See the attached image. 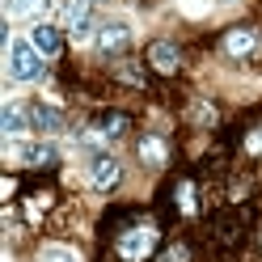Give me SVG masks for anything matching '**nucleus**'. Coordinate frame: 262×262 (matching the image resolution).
Masks as SVG:
<instances>
[{
	"label": "nucleus",
	"mask_w": 262,
	"mask_h": 262,
	"mask_svg": "<svg viewBox=\"0 0 262 262\" xmlns=\"http://www.w3.org/2000/svg\"><path fill=\"white\" fill-rule=\"evenodd\" d=\"M9 76L13 80H38L42 76V51L30 38H13L9 42Z\"/></svg>",
	"instance_id": "nucleus-1"
},
{
	"label": "nucleus",
	"mask_w": 262,
	"mask_h": 262,
	"mask_svg": "<svg viewBox=\"0 0 262 262\" xmlns=\"http://www.w3.org/2000/svg\"><path fill=\"white\" fill-rule=\"evenodd\" d=\"M152 241H157V233H152L148 224H144V228H127V233L119 237V254H123L127 262H140V258H148Z\"/></svg>",
	"instance_id": "nucleus-2"
},
{
	"label": "nucleus",
	"mask_w": 262,
	"mask_h": 262,
	"mask_svg": "<svg viewBox=\"0 0 262 262\" xmlns=\"http://www.w3.org/2000/svg\"><path fill=\"white\" fill-rule=\"evenodd\" d=\"M9 161H26V165H34V169H47V165L59 161V152L51 144H9Z\"/></svg>",
	"instance_id": "nucleus-3"
},
{
	"label": "nucleus",
	"mask_w": 262,
	"mask_h": 262,
	"mask_svg": "<svg viewBox=\"0 0 262 262\" xmlns=\"http://www.w3.org/2000/svg\"><path fill=\"white\" fill-rule=\"evenodd\" d=\"M119 178H123V169H119V161H114V157H93L89 161L93 190H114V186H119Z\"/></svg>",
	"instance_id": "nucleus-4"
},
{
	"label": "nucleus",
	"mask_w": 262,
	"mask_h": 262,
	"mask_svg": "<svg viewBox=\"0 0 262 262\" xmlns=\"http://www.w3.org/2000/svg\"><path fill=\"white\" fill-rule=\"evenodd\" d=\"M131 42V26L127 21H119V17H114V21H106L102 30H97V51H123V47Z\"/></svg>",
	"instance_id": "nucleus-5"
},
{
	"label": "nucleus",
	"mask_w": 262,
	"mask_h": 262,
	"mask_svg": "<svg viewBox=\"0 0 262 262\" xmlns=\"http://www.w3.org/2000/svg\"><path fill=\"white\" fill-rule=\"evenodd\" d=\"M63 21H68L72 38H89V0H63Z\"/></svg>",
	"instance_id": "nucleus-6"
},
{
	"label": "nucleus",
	"mask_w": 262,
	"mask_h": 262,
	"mask_svg": "<svg viewBox=\"0 0 262 262\" xmlns=\"http://www.w3.org/2000/svg\"><path fill=\"white\" fill-rule=\"evenodd\" d=\"M0 127H5V136H9V140H17V136H26V131L34 127V123H30L26 114H21V106L5 102V110H0Z\"/></svg>",
	"instance_id": "nucleus-7"
},
{
	"label": "nucleus",
	"mask_w": 262,
	"mask_h": 262,
	"mask_svg": "<svg viewBox=\"0 0 262 262\" xmlns=\"http://www.w3.org/2000/svg\"><path fill=\"white\" fill-rule=\"evenodd\" d=\"M127 127H131V119H127V114L123 110H106L102 114V119H97V136H102V140H119V136H127Z\"/></svg>",
	"instance_id": "nucleus-8"
},
{
	"label": "nucleus",
	"mask_w": 262,
	"mask_h": 262,
	"mask_svg": "<svg viewBox=\"0 0 262 262\" xmlns=\"http://www.w3.org/2000/svg\"><path fill=\"white\" fill-rule=\"evenodd\" d=\"M30 42H34V47H38L42 55H55L59 47H63V38H59V30H55L51 21H38L34 30H30Z\"/></svg>",
	"instance_id": "nucleus-9"
},
{
	"label": "nucleus",
	"mask_w": 262,
	"mask_h": 262,
	"mask_svg": "<svg viewBox=\"0 0 262 262\" xmlns=\"http://www.w3.org/2000/svg\"><path fill=\"white\" fill-rule=\"evenodd\" d=\"M148 63H152L157 72H178V47L165 42V38L152 42V47H148Z\"/></svg>",
	"instance_id": "nucleus-10"
},
{
	"label": "nucleus",
	"mask_w": 262,
	"mask_h": 262,
	"mask_svg": "<svg viewBox=\"0 0 262 262\" xmlns=\"http://www.w3.org/2000/svg\"><path fill=\"white\" fill-rule=\"evenodd\" d=\"M254 47H258L254 30H228V38H224V51L228 55H250Z\"/></svg>",
	"instance_id": "nucleus-11"
},
{
	"label": "nucleus",
	"mask_w": 262,
	"mask_h": 262,
	"mask_svg": "<svg viewBox=\"0 0 262 262\" xmlns=\"http://www.w3.org/2000/svg\"><path fill=\"white\" fill-rule=\"evenodd\" d=\"M30 123H34L38 131H59L63 127V114L51 110V106H30Z\"/></svg>",
	"instance_id": "nucleus-12"
},
{
	"label": "nucleus",
	"mask_w": 262,
	"mask_h": 262,
	"mask_svg": "<svg viewBox=\"0 0 262 262\" xmlns=\"http://www.w3.org/2000/svg\"><path fill=\"white\" fill-rule=\"evenodd\" d=\"M140 157L148 161V165H165L169 152H165V144H161L157 136H144V140H140Z\"/></svg>",
	"instance_id": "nucleus-13"
},
{
	"label": "nucleus",
	"mask_w": 262,
	"mask_h": 262,
	"mask_svg": "<svg viewBox=\"0 0 262 262\" xmlns=\"http://www.w3.org/2000/svg\"><path fill=\"white\" fill-rule=\"evenodd\" d=\"M38 262H80V254H76V250H68V245H42Z\"/></svg>",
	"instance_id": "nucleus-14"
},
{
	"label": "nucleus",
	"mask_w": 262,
	"mask_h": 262,
	"mask_svg": "<svg viewBox=\"0 0 262 262\" xmlns=\"http://www.w3.org/2000/svg\"><path fill=\"white\" fill-rule=\"evenodd\" d=\"M42 0H5V9L13 13V17H21V13H30V9H38Z\"/></svg>",
	"instance_id": "nucleus-15"
},
{
	"label": "nucleus",
	"mask_w": 262,
	"mask_h": 262,
	"mask_svg": "<svg viewBox=\"0 0 262 262\" xmlns=\"http://www.w3.org/2000/svg\"><path fill=\"white\" fill-rule=\"evenodd\" d=\"M190 258V250H186V245H173V250H165V254H161V262H186Z\"/></svg>",
	"instance_id": "nucleus-16"
},
{
	"label": "nucleus",
	"mask_w": 262,
	"mask_h": 262,
	"mask_svg": "<svg viewBox=\"0 0 262 262\" xmlns=\"http://www.w3.org/2000/svg\"><path fill=\"white\" fill-rule=\"evenodd\" d=\"M194 119H199V123H216V110H211V106H194Z\"/></svg>",
	"instance_id": "nucleus-17"
},
{
	"label": "nucleus",
	"mask_w": 262,
	"mask_h": 262,
	"mask_svg": "<svg viewBox=\"0 0 262 262\" xmlns=\"http://www.w3.org/2000/svg\"><path fill=\"white\" fill-rule=\"evenodd\" d=\"M119 76L131 80V85H144V72H140V68H119Z\"/></svg>",
	"instance_id": "nucleus-18"
},
{
	"label": "nucleus",
	"mask_w": 262,
	"mask_h": 262,
	"mask_svg": "<svg viewBox=\"0 0 262 262\" xmlns=\"http://www.w3.org/2000/svg\"><path fill=\"white\" fill-rule=\"evenodd\" d=\"M190 194H194V186L182 182V211H194V199H190Z\"/></svg>",
	"instance_id": "nucleus-19"
},
{
	"label": "nucleus",
	"mask_w": 262,
	"mask_h": 262,
	"mask_svg": "<svg viewBox=\"0 0 262 262\" xmlns=\"http://www.w3.org/2000/svg\"><path fill=\"white\" fill-rule=\"evenodd\" d=\"M245 148H250V152H262V127L254 131V136H245Z\"/></svg>",
	"instance_id": "nucleus-20"
}]
</instances>
